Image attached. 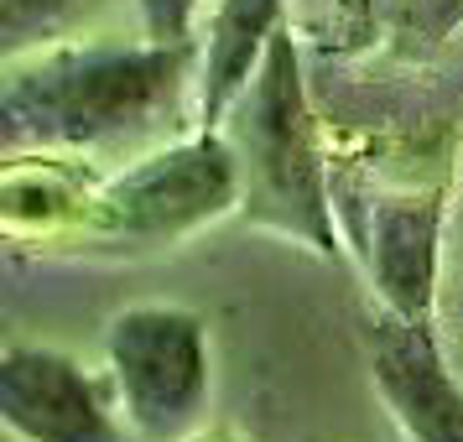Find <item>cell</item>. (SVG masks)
I'll return each instance as SVG.
<instances>
[{"label":"cell","mask_w":463,"mask_h":442,"mask_svg":"<svg viewBox=\"0 0 463 442\" xmlns=\"http://www.w3.org/2000/svg\"><path fill=\"white\" fill-rule=\"evenodd\" d=\"M198 99V37L162 42H63L5 58L0 79V141L5 151H94L136 146L172 126Z\"/></svg>","instance_id":"1"},{"label":"cell","mask_w":463,"mask_h":442,"mask_svg":"<svg viewBox=\"0 0 463 442\" xmlns=\"http://www.w3.org/2000/svg\"><path fill=\"white\" fill-rule=\"evenodd\" d=\"M219 130L240 162V219L323 260H344L328 151L317 136L307 84H302V58L287 26L276 32L266 63L255 68L250 89L234 99Z\"/></svg>","instance_id":"2"},{"label":"cell","mask_w":463,"mask_h":442,"mask_svg":"<svg viewBox=\"0 0 463 442\" xmlns=\"http://www.w3.org/2000/svg\"><path fill=\"white\" fill-rule=\"evenodd\" d=\"M240 213V162L224 130L172 136L130 156L120 172L94 177L73 240L115 250H162Z\"/></svg>","instance_id":"3"},{"label":"cell","mask_w":463,"mask_h":442,"mask_svg":"<svg viewBox=\"0 0 463 442\" xmlns=\"http://www.w3.org/2000/svg\"><path fill=\"white\" fill-rule=\"evenodd\" d=\"M105 375L136 442H183L213 396L209 323L177 302L120 307L105 328Z\"/></svg>","instance_id":"4"},{"label":"cell","mask_w":463,"mask_h":442,"mask_svg":"<svg viewBox=\"0 0 463 442\" xmlns=\"http://www.w3.org/2000/svg\"><path fill=\"white\" fill-rule=\"evenodd\" d=\"M0 421L16 442H136L109 375L52 343L0 349Z\"/></svg>","instance_id":"5"},{"label":"cell","mask_w":463,"mask_h":442,"mask_svg":"<svg viewBox=\"0 0 463 442\" xmlns=\"http://www.w3.org/2000/svg\"><path fill=\"white\" fill-rule=\"evenodd\" d=\"M442 188H380L364 209L359 255L385 313L438 334V271H442Z\"/></svg>","instance_id":"6"},{"label":"cell","mask_w":463,"mask_h":442,"mask_svg":"<svg viewBox=\"0 0 463 442\" xmlns=\"http://www.w3.org/2000/svg\"><path fill=\"white\" fill-rule=\"evenodd\" d=\"M370 380L406 442H463V385L448 370L432 328L375 307L364 334Z\"/></svg>","instance_id":"7"},{"label":"cell","mask_w":463,"mask_h":442,"mask_svg":"<svg viewBox=\"0 0 463 442\" xmlns=\"http://www.w3.org/2000/svg\"><path fill=\"white\" fill-rule=\"evenodd\" d=\"M281 16H287V0H213L209 32L198 42V99H193L198 130L224 126L234 99L250 89L255 68L266 63Z\"/></svg>","instance_id":"8"},{"label":"cell","mask_w":463,"mask_h":442,"mask_svg":"<svg viewBox=\"0 0 463 442\" xmlns=\"http://www.w3.org/2000/svg\"><path fill=\"white\" fill-rule=\"evenodd\" d=\"M89 5L99 0H0V52L16 58L32 47L63 42L89 16Z\"/></svg>","instance_id":"9"},{"label":"cell","mask_w":463,"mask_h":442,"mask_svg":"<svg viewBox=\"0 0 463 442\" xmlns=\"http://www.w3.org/2000/svg\"><path fill=\"white\" fill-rule=\"evenodd\" d=\"M136 11H141V32L146 37H162V42L193 37V16H198L193 0H136Z\"/></svg>","instance_id":"10"},{"label":"cell","mask_w":463,"mask_h":442,"mask_svg":"<svg viewBox=\"0 0 463 442\" xmlns=\"http://www.w3.org/2000/svg\"><path fill=\"white\" fill-rule=\"evenodd\" d=\"M458 183H463V156H458Z\"/></svg>","instance_id":"11"},{"label":"cell","mask_w":463,"mask_h":442,"mask_svg":"<svg viewBox=\"0 0 463 442\" xmlns=\"http://www.w3.org/2000/svg\"><path fill=\"white\" fill-rule=\"evenodd\" d=\"M193 5H198V0H193Z\"/></svg>","instance_id":"12"}]
</instances>
